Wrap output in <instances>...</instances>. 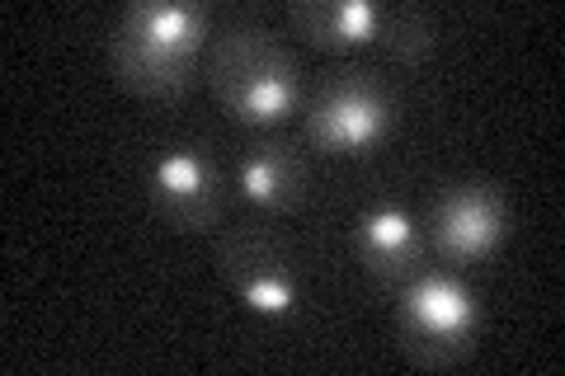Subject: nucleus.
I'll return each mask as SVG.
<instances>
[{"instance_id": "nucleus-7", "label": "nucleus", "mask_w": 565, "mask_h": 376, "mask_svg": "<svg viewBox=\"0 0 565 376\" xmlns=\"http://www.w3.org/2000/svg\"><path fill=\"white\" fill-rule=\"evenodd\" d=\"M151 198L174 230H207L222 222L217 165L193 147H170L151 165Z\"/></svg>"}, {"instance_id": "nucleus-6", "label": "nucleus", "mask_w": 565, "mask_h": 376, "mask_svg": "<svg viewBox=\"0 0 565 376\" xmlns=\"http://www.w3.org/2000/svg\"><path fill=\"white\" fill-rule=\"evenodd\" d=\"M509 236V207L490 184H452L434 203V249L452 264H476L494 255Z\"/></svg>"}, {"instance_id": "nucleus-10", "label": "nucleus", "mask_w": 565, "mask_h": 376, "mask_svg": "<svg viewBox=\"0 0 565 376\" xmlns=\"http://www.w3.org/2000/svg\"><path fill=\"white\" fill-rule=\"evenodd\" d=\"M236 189L245 193V203H255L259 212H292L307 198V165L297 151L278 147V141H264V147H255L241 160Z\"/></svg>"}, {"instance_id": "nucleus-3", "label": "nucleus", "mask_w": 565, "mask_h": 376, "mask_svg": "<svg viewBox=\"0 0 565 376\" xmlns=\"http://www.w3.org/2000/svg\"><path fill=\"white\" fill-rule=\"evenodd\" d=\"M396 330L401 344L411 348L419 363H457L476 344V297L452 273H429L419 268L396 288Z\"/></svg>"}, {"instance_id": "nucleus-8", "label": "nucleus", "mask_w": 565, "mask_h": 376, "mask_svg": "<svg viewBox=\"0 0 565 376\" xmlns=\"http://www.w3.org/2000/svg\"><path fill=\"white\" fill-rule=\"evenodd\" d=\"M353 249H359L367 278L382 288H401L424 268V236L411 212L396 203H377L353 222Z\"/></svg>"}, {"instance_id": "nucleus-5", "label": "nucleus", "mask_w": 565, "mask_h": 376, "mask_svg": "<svg viewBox=\"0 0 565 376\" xmlns=\"http://www.w3.org/2000/svg\"><path fill=\"white\" fill-rule=\"evenodd\" d=\"M217 268H222L226 288L241 297V307L264 320H288L302 307V288H297L288 245H278L264 230H236V236H226L217 249Z\"/></svg>"}, {"instance_id": "nucleus-1", "label": "nucleus", "mask_w": 565, "mask_h": 376, "mask_svg": "<svg viewBox=\"0 0 565 376\" xmlns=\"http://www.w3.org/2000/svg\"><path fill=\"white\" fill-rule=\"evenodd\" d=\"M212 14L203 6H128L114 29V71L132 95L180 99L207 47Z\"/></svg>"}, {"instance_id": "nucleus-11", "label": "nucleus", "mask_w": 565, "mask_h": 376, "mask_svg": "<svg viewBox=\"0 0 565 376\" xmlns=\"http://www.w3.org/2000/svg\"><path fill=\"white\" fill-rule=\"evenodd\" d=\"M377 43L386 47V57H392V62H401V66H419V62L438 47V24H434V14H429V10L401 6V10H392V14L382 20Z\"/></svg>"}, {"instance_id": "nucleus-2", "label": "nucleus", "mask_w": 565, "mask_h": 376, "mask_svg": "<svg viewBox=\"0 0 565 376\" xmlns=\"http://www.w3.org/2000/svg\"><path fill=\"white\" fill-rule=\"evenodd\" d=\"M207 80L226 104V114L245 128H274L297 114V99H302L292 52L264 24H232L222 39H212Z\"/></svg>"}, {"instance_id": "nucleus-9", "label": "nucleus", "mask_w": 565, "mask_h": 376, "mask_svg": "<svg viewBox=\"0 0 565 376\" xmlns=\"http://www.w3.org/2000/svg\"><path fill=\"white\" fill-rule=\"evenodd\" d=\"M382 20L386 10H377L373 0H297L288 10V24L297 29V39H307L311 47H326V52L377 43Z\"/></svg>"}, {"instance_id": "nucleus-4", "label": "nucleus", "mask_w": 565, "mask_h": 376, "mask_svg": "<svg viewBox=\"0 0 565 376\" xmlns=\"http://www.w3.org/2000/svg\"><path fill=\"white\" fill-rule=\"evenodd\" d=\"M396 128V95L373 71H344L340 80L321 89L307 114L311 147L330 155H363Z\"/></svg>"}]
</instances>
